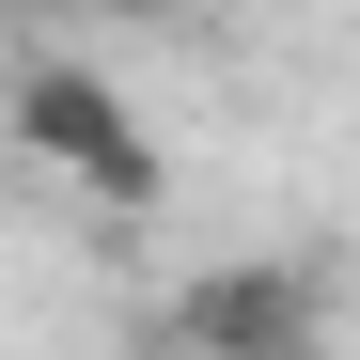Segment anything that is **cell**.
Segmentation results:
<instances>
[{"instance_id": "cell-1", "label": "cell", "mask_w": 360, "mask_h": 360, "mask_svg": "<svg viewBox=\"0 0 360 360\" xmlns=\"http://www.w3.org/2000/svg\"><path fill=\"white\" fill-rule=\"evenodd\" d=\"M16 141L63 172L79 204H126V219L157 204V126H141L94 63H32V79H16Z\"/></svg>"}, {"instance_id": "cell-2", "label": "cell", "mask_w": 360, "mask_h": 360, "mask_svg": "<svg viewBox=\"0 0 360 360\" xmlns=\"http://www.w3.org/2000/svg\"><path fill=\"white\" fill-rule=\"evenodd\" d=\"M314 329H329V297H314V266H282V251L204 266L188 297H172V345H188V360H314Z\"/></svg>"}, {"instance_id": "cell-3", "label": "cell", "mask_w": 360, "mask_h": 360, "mask_svg": "<svg viewBox=\"0 0 360 360\" xmlns=\"http://www.w3.org/2000/svg\"><path fill=\"white\" fill-rule=\"evenodd\" d=\"M94 16H172V0H94Z\"/></svg>"}]
</instances>
